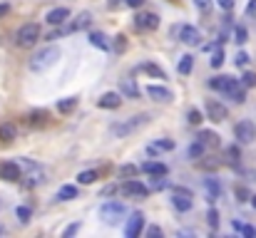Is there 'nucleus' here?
Returning <instances> with one entry per match:
<instances>
[{"instance_id":"nucleus-33","label":"nucleus","mask_w":256,"mask_h":238,"mask_svg":"<svg viewBox=\"0 0 256 238\" xmlns=\"http://www.w3.org/2000/svg\"><path fill=\"white\" fill-rule=\"evenodd\" d=\"M241 84L249 90V87H256V72H244V77H241Z\"/></svg>"},{"instance_id":"nucleus-14","label":"nucleus","mask_w":256,"mask_h":238,"mask_svg":"<svg viewBox=\"0 0 256 238\" xmlns=\"http://www.w3.org/2000/svg\"><path fill=\"white\" fill-rule=\"evenodd\" d=\"M147 95L152 97L154 102H172V99H174L172 90H167V87H159V84H149V87H147Z\"/></svg>"},{"instance_id":"nucleus-45","label":"nucleus","mask_w":256,"mask_h":238,"mask_svg":"<svg viewBox=\"0 0 256 238\" xmlns=\"http://www.w3.org/2000/svg\"><path fill=\"white\" fill-rule=\"evenodd\" d=\"M147 236H149V238H157V236H162V228H159V226H152V228L147 231Z\"/></svg>"},{"instance_id":"nucleus-32","label":"nucleus","mask_w":256,"mask_h":238,"mask_svg":"<svg viewBox=\"0 0 256 238\" xmlns=\"http://www.w3.org/2000/svg\"><path fill=\"white\" fill-rule=\"evenodd\" d=\"M202 154H204V142L191 144V149H189V157H191V159H199Z\"/></svg>"},{"instance_id":"nucleus-16","label":"nucleus","mask_w":256,"mask_h":238,"mask_svg":"<svg viewBox=\"0 0 256 238\" xmlns=\"http://www.w3.org/2000/svg\"><path fill=\"white\" fill-rule=\"evenodd\" d=\"M70 17V10L68 8H55V10H50L48 15H45V23L48 25H62V23H65V20Z\"/></svg>"},{"instance_id":"nucleus-8","label":"nucleus","mask_w":256,"mask_h":238,"mask_svg":"<svg viewBox=\"0 0 256 238\" xmlns=\"http://www.w3.org/2000/svg\"><path fill=\"white\" fill-rule=\"evenodd\" d=\"M144 228V213L142 211H135L130 219H127V226H124V236L127 238H137Z\"/></svg>"},{"instance_id":"nucleus-24","label":"nucleus","mask_w":256,"mask_h":238,"mask_svg":"<svg viewBox=\"0 0 256 238\" xmlns=\"http://www.w3.org/2000/svg\"><path fill=\"white\" fill-rule=\"evenodd\" d=\"M191 64H194V57H191V55H182V60H179V64H177L179 75H189V72H191Z\"/></svg>"},{"instance_id":"nucleus-29","label":"nucleus","mask_w":256,"mask_h":238,"mask_svg":"<svg viewBox=\"0 0 256 238\" xmlns=\"http://www.w3.org/2000/svg\"><path fill=\"white\" fill-rule=\"evenodd\" d=\"M137 174H139V166H132V164L119 166V176H122V179H132V176H137Z\"/></svg>"},{"instance_id":"nucleus-6","label":"nucleus","mask_w":256,"mask_h":238,"mask_svg":"<svg viewBox=\"0 0 256 238\" xmlns=\"http://www.w3.org/2000/svg\"><path fill=\"white\" fill-rule=\"evenodd\" d=\"M37 40H40V25L37 23H28V25H23L17 30V40L15 42L20 48H33Z\"/></svg>"},{"instance_id":"nucleus-30","label":"nucleus","mask_w":256,"mask_h":238,"mask_svg":"<svg viewBox=\"0 0 256 238\" xmlns=\"http://www.w3.org/2000/svg\"><path fill=\"white\" fill-rule=\"evenodd\" d=\"M149 189H154V191H162V189H167V179H162V174L152 176V181H149Z\"/></svg>"},{"instance_id":"nucleus-22","label":"nucleus","mask_w":256,"mask_h":238,"mask_svg":"<svg viewBox=\"0 0 256 238\" xmlns=\"http://www.w3.org/2000/svg\"><path fill=\"white\" fill-rule=\"evenodd\" d=\"M197 139L204 142V146H219V137H217L214 132H209V129H202Z\"/></svg>"},{"instance_id":"nucleus-10","label":"nucleus","mask_w":256,"mask_h":238,"mask_svg":"<svg viewBox=\"0 0 256 238\" xmlns=\"http://www.w3.org/2000/svg\"><path fill=\"white\" fill-rule=\"evenodd\" d=\"M206 117L211 119V122H224L226 117H229V110L222 104V102H217V99H206Z\"/></svg>"},{"instance_id":"nucleus-48","label":"nucleus","mask_w":256,"mask_h":238,"mask_svg":"<svg viewBox=\"0 0 256 238\" xmlns=\"http://www.w3.org/2000/svg\"><path fill=\"white\" fill-rule=\"evenodd\" d=\"M115 191H119V189H117V186H104V189H102V196H112Z\"/></svg>"},{"instance_id":"nucleus-44","label":"nucleus","mask_w":256,"mask_h":238,"mask_svg":"<svg viewBox=\"0 0 256 238\" xmlns=\"http://www.w3.org/2000/svg\"><path fill=\"white\" fill-rule=\"evenodd\" d=\"M194 5H197L199 10H209V5H211V0H194Z\"/></svg>"},{"instance_id":"nucleus-42","label":"nucleus","mask_w":256,"mask_h":238,"mask_svg":"<svg viewBox=\"0 0 256 238\" xmlns=\"http://www.w3.org/2000/svg\"><path fill=\"white\" fill-rule=\"evenodd\" d=\"M246 15H249V17H256V0H249V5H246Z\"/></svg>"},{"instance_id":"nucleus-31","label":"nucleus","mask_w":256,"mask_h":238,"mask_svg":"<svg viewBox=\"0 0 256 238\" xmlns=\"http://www.w3.org/2000/svg\"><path fill=\"white\" fill-rule=\"evenodd\" d=\"M209 64H211V67H222V64H224V50H222V48H219L214 55H211Z\"/></svg>"},{"instance_id":"nucleus-36","label":"nucleus","mask_w":256,"mask_h":238,"mask_svg":"<svg viewBox=\"0 0 256 238\" xmlns=\"http://www.w3.org/2000/svg\"><path fill=\"white\" fill-rule=\"evenodd\" d=\"M127 50V37L124 35H117L115 37V52H124Z\"/></svg>"},{"instance_id":"nucleus-38","label":"nucleus","mask_w":256,"mask_h":238,"mask_svg":"<svg viewBox=\"0 0 256 238\" xmlns=\"http://www.w3.org/2000/svg\"><path fill=\"white\" fill-rule=\"evenodd\" d=\"M189 124H194V127L202 124V112H199V110H191V112H189Z\"/></svg>"},{"instance_id":"nucleus-11","label":"nucleus","mask_w":256,"mask_h":238,"mask_svg":"<svg viewBox=\"0 0 256 238\" xmlns=\"http://www.w3.org/2000/svg\"><path fill=\"white\" fill-rule=\"evenodd\" d=\"M135 28L137 30H157L159 28V15L157 13H139L135 17Z\"/></svg>"},{"instance_id":"nucleus-53","label":"nucleus","mask_w":256,"mask_h":238,"mask_svg":"<svg viewBox=\"0 0 256 238\" xmlns=\"http://www.w3.org/2000/svg\"><path fill=\"white\" fill-rule=\"evenodd\" d=\"M110 8H119V0H110Z\"/></svg>"},{"instance_id":"nucleus-40","label":"nucleus","mask_w":256,"mask_h":238,"mask_svg":"<svg viewBox=\"0 0 256 238\" xmlns=\"http://www.w3.org/2000/svg\"><path fill=\"white\" fill-rule=\"evenodd\" d=\"M45 119H48V114H45V112H33V124H35V127L45 124Z\"/></svg>"},{"instance_id":"nucleus-49","label":"nucleus","mask_w":256,"mask_h":238,"mask_svg":"<svg viewBox=\"0 0 256 238\" xmlns=\"http://www.w3.org/2000/svg\"><path fill=\"white\" fill-rule=\"evenodd\" d=\"M229 157H231V161H237V159H239V149L231 146V149H229Z\"/></svg>"},{"instance_id":"nucleus-46","label":"nucleus","mask_w":256,"mask_h":238,"mask_svg":"<svg viewBox=\"0 0 256 238\" xmlns=\"http://www.w3.org/2000/svg\"><path fill=\"white\" fill-rule=\"evenodd\" d=\"M154 149H167V151H169V149H174V144L169 142V139H164V142H159V144H157Z\"/></svg>"},{"instance_id":"nucleus-5","label":"nucleus","mask_w":256,"mask_h":238,"mask_svg":"<svg viewBox=\"0 0 256 238\" xmlns=\"http://www.w3.org/2000/svg\"><path fill=\"white\" fill-rule=\"evenodd\" d=\"M149 186H144L142 181H137V179H127L122 186H119V193L122 196H127V199H147L149 196Z\"/></svg>"},{"instance_id":"nucleus-20","label":"nucleus","mask_w":256,"mask_h":238,"mask_svg":"<svg viewBox=\"0 0 256 238\" xmlns=\"http://www.w3.org/2000/svg\"><path fill=\"white\" fill-rule=\"evenodd\" d=\"M77 107V97H68V99H60L57 102V112L60 114H72Z\"/></svg>"},{"instance_id":"nucleus-18","label":"nucleus","mask_w":256,"mask_h":238,"mask_svg":"<svg viewBox=\"0 0 256 238\" xmlns=\"http://www.w3.org/2000/svg\"><path fill=\"white\" fill-rule=\"evenodd\" d=\"M119 104H122V95H117V92H104L100 97V107H102V110H117Z\"/></svg>"},{"instance_id":"nucleus-28","label":"nucleus","mask_w":256,"mask_h":238,"mask_svg":"<svg viewBox=\"0 0 256 238\" xmlns=\"http://www.w3.org/2000/svg\"><path fill=\"white\" fill-rule=\"evenodd\" d=\"M97 176H100L97 171H80V174H77V181L87 186V184H95V181H97Z\"/></svg>"},{"instance_id":"nucleus-52","label":"nucleus","mask_w":256,"mask_h":238,"mask_svg":"<svg viewBox=\"0 0 256 238\" xmlns=\"http://www.w3.org/2000/svg\"><path fill=\"white\" fill-rule=\"evenodd\" d=\"M5 13H8V5H5V3H3V5H0V17H3V15H5Z\"/></svg>"},{"instance_id":"nucleus-1","label":"nucleus","mask_w":256,"mask_h":238,"mask_svg":"<svg viewBox=\"0 0 256 238\" xmlns=\"http://www.w3.org/2000/svg\"><path fill=\"white\" fill-rule=\"evenodd\" d=\"M209 87H211V90H217V92L229 95L234 102H239V104L246 99V87H244L239 79L226 77V75H222V77H211V79H209Z\"/></svg>"},{"instance_id":"nucleus-3","label":"nucleus","mask_w":256,"mask_h":238,"mask_svg":"<svg viewBox=\"0 0 256 238\" xmlns=\"http://www.w3.org/2000/svg\"><path fill=\"white\" fill-rule=\"evenodd\" d=\"M124 213H127V208H124V204H119V201H107V204L100 206V219H102L104 223H110V226H117V223L122 221Z\"/></svg>"},{"instance_id":"nucleus-21","label":"nucleus","mask_w":256,"mask_h":238,"mask_svg":"<svg viewBox=\"0 0 256 238\" xmlns=\"http://www.w3.org/2000/svg\"><path fill=\"white\" fill-rule=\"evenodd\" d=\"M204 186H206V191H209V201L214 204V201L219 199V193H222L219 181H217V179H206V181H204Z\"/></svg>"},{"instance_id":"nucleus-23","label":"nucleus","mask_w":256,"mask_h":238,"mask_svg":"<svg viewBox=\"0 0 256 238\" xmlns=\"http://www.w3.org/2000/svg\"><path fill=\"white\" fill-rule=\"evenodd\" d=\"M90 42L97 50H110V42H107V37H104L102 32H90Z\"/></svg>"},{"instance_id":"nucleus-19","label":"nucleus","mask_w":256,"mask_h":238,"mask_svg":"<svg viewBox=\"0 0 256 238\" xmlns=\"http://www.w3.org/2000/svg\"><path fill=\"white\" fill-rule=\"evenodd\" d=\"M90 23H92V15L90 13H80L77 17H75V23H70V32H75V30H82V28H90Z\"/></svg>"},{"instance_id":"nucleus-2","label":"nucleus","mask_w":256,"mask_h":238,"mask_svg":"<svg viewBox=\"0 0 256 238\" xmlns=\"http://www.w3.org/2000/svg\"><path fill=\"white\" fill-rule=\"evenodd\" d=\"M60 60V50L57 48H45V50H40L33 60H30V70L33 72H45V70H50L52 64Z\"/></svg>"},{"instance_id":"nucleus-47","label":"nucleus","mask_w":256,"mask_h":238,"mask_svg":"<svg viewBox=\"0 0 256 238\" xmlns=\"http://www.w3.org/2000/svg\"><path fill=\"white\" fill-rule=\"evenodd\" d=\"M241 233H244L246 238H254V236H256V231H254L251 226H241Z\"/></svg>"},{"instance_id":"nucleus-27","label":"nucleus","mask_w":256,"mask_h":238,"mask_svg":"<svg viewBox=\"0 0 256 238\" xmlns=\"http://www.w3.org/2000/svg\"><path fill=\"white\" fill-rule=\"evenodd\" d=\"M15 127L13 124H0V139H3V142H13L15 139Z\"/></svg>"},{"instance_id":"nucleus-43","label":"nucleus","mask_w":256,"mask_h":238,"mask_svg":"<svg viewBox=\"0 0 256 238\" xmlns=\"http://www.w3.org/2000/svg\"><path fill=\"white\" fill-rule=\"evenodd\" d=\"M217 5H219L222 10H231V8H234V0H217Z\"/></svg>"},{"instance_id":"nucleus-7","label":"nucleus","mask_w":256,"mask_h":238,"mask_svg":"<svg viewBox=\"0 0 256 238\" xmlns=\"http://www.w3.org/2000/svg\"><path fill=\"white\" fill-rule=\"evenodd\" d=\"M234 134H237V139L241 144H251L256 139V124L249 122V119H241L237 127H234Z\"/></svg>"},{"instance_id":"nucleus-39","label":"nucleus","mask_w":256,"mask_h":238,"mask_svg":"<svg viewBox=\"0 0 256 238\" xmlns=\"http://www.w3.org/2000/svg\"><path fill=\"white\" fill-rule=\"evenodd\" d=\"M237 199H239V201H249V199H251L249 189H244V186H237Z\"/></svg>"},{"instance_id":"nucleus-17","label":"nucleus","mask_w":256,"mask_h":238,"mask_svg":"<svg viewBox=\"0 0 256 238\" xmlns=\"http://www.w3.org/2000/svg\"><path fill=\"white\" fill-rule=\"evenodd\" d=\"M139 171H144V174H149V176H157V174H162V176H167V164H162V161H144L142 166H139Z\"/></svg>"},{"instance_id":"nucleus-35","label":"nucleus","mask_w":256,"mask_h":238,"mask_svg":"<svg viewBox=\"0 0 256 238\" xmlns=\"http://www.w3.org/2000/svg\"><path fill=\"white\" fill-rule=\"evenodd\" d=\"M234 37H237V42H239V45H244V42H246V37H249V32H246V28H237V30H234Z\"/></svg>"},{"instance_id":"nucleus-26","label":"nucleus","mask_w":256,"mask_h":238,"mask_svg":"<svg viewBox=\"0 0 256 238\" xmlns=\"http://www.w3.org/2000/svg\"><path fill=\"white\" fill-rule=\"evenodd\" d=\"M147 75H152V77H157V79H167V72L162 70V67H157V64H152V62H147L144 67H142Z\"/></svg>"},{"instance_id":"nucleus-9","label":"nucleus","mask_w":256,"mask_h":238,"mask_svg":"<svg viewBox=\"0 0 256 238\" xmlns=\"http://www.w3.org/2000/svg\"><path fill=\"white\" fill-rule=\"evenodd\" d=\"M172 204H174L177 211H189V208H191V191L177 186V189L172 191Z\"/></svg>"},{"instance_id":"nucleus-12","label":"nucleus","mask_w":256,"mask_h":238,"mask_svg":"<svg viewBox=\"0 0 256 238\" xmlns=\"http://www.w3.org/2000/svg\"><path fill=\"white\" fill-rule=\"evenodd\" d=\"M0 179L20 181V179H23V169H20V164H15V161H5L3 166H0Z\"/></svg>"},{"instance_id":"nucleus-4","label":"nucleus","mask_w":256,"mask_h":238,"mask_svg":"<svg viewBox=\"0 0 256 238\" xmlns=\"http://www.w3.org/2000/svg\"><path fill=\"white\" fill-rule=\"evenodd\" d=\"M147 114H137V117H132V119H127V122H119V124H112V134L115 137H127V134H132V132H137L139 127H144L147 124Z\"/></svg>"},{"instance_id":"nucleus-15","label":"nucleus","mask_w":256,"mask_h":238,"mask_svg":"<svg viewBox=\"0 0 256 238\" xmlns=\"http://www.w3.org/2000/svg\"><path fill=\"white\" fill-rule=\"evenodd\" d=\"M119 95H122V97H130V99H137V97H139V87H137V82H135V79H130V77L119 79Z\"/></svg>"},{"instance_id":"nucleus-37","label":"nucleus","mask_w":256,"mask_h":238,"mask_svg":"<svg viewBox=\"0 0 256 238\" xmlns=\"http://www.w3.org/2000/svg\"><path fill=\"white\" fill-rule=\"evenodd\" d=\"M206 221H209V226H211V228H217V226H219V213H217L214 208H209V213H206Z\"/></svg>"},{"instance_id":"nucleus-25","label":"nucleus","mask_w":256,"mask_h":238,"mask_svg":"<svg viewBox=\"0 0 256 238\" xmlns=\"http://www.w3.org/2000/svg\"><path fill=\"white\" fill-rule=\"evenodd\" d=\"M57 196H60V199H65V201H70V199H77V186H70V184L60 186Z\"/></svg>"},{"instance_id":"nucleus-13","label":"nucleus","mask_w":256,"mask_h":238,"mask_svg":"<svg viewBox=\"0 0 256 238\" xmlns=\"http://www.w3.org/2000/svg\"><path fill=\"white\" fill-rule=\"evenodd\" d=\"M179 37H182L184 45H199V42H202V35H199V30L194 25H182Z\"/></svg>"},{"instance_id":"nucleus-34","label":"nucleus","mask_w":256,"mask_h":238,"mask_svg":"<svg viewBox=\"0 0 256 238\" xmlns=\"http://www.w3.org/2000/svg\"><path fill=\"white\" fill-rule=\"evenodd\" d=\"M30 213H33V211H30L28 206H20V208H17V219H20V223H28V221H30Z\"/></svg>"},{"instance_id":"nucleus-50","label":"nucleus","mask_w":256,"mask_h":238,"mask_svg":"<svg viewBox=\"0 0 256 238\" xmlns=\"http://www.w3.org/2000/svg\"><path fill=\"white\" fill-rule=\"evenodd\" d=\"M77 228H80V223H72V226H68L65 236H75V233H77Z\"/></svg>"},{"instance_id":"nucleus-41","label":"nucleus","mask_w":256,"mask_h":238,"mask_svg":"<svg viewBox=\"0 0 256 238\" xmlns=\"http://www.w3.org/2000/svg\"><path fill=\"white\" fill-rule=\"evenodd\" d=\"M249 64V55L246 52H237V67H246Z\"/></svg>"},{"instance_id":"nucleus-54","label":"nucleus","mask_w":256,"mask_h":238,"mask_svg":"<svg viewBox=\"0 0 256 238\" xmlns=\"http://www.w3.org/2000/svg\"><path fill=\"white\" fill-rule=\"evenodd\" d=\"M251 206H254V208H256V196H251Z\"/></svg>"},{"instance_id":"nucleus-51","label":"nucleus","mask_w":256,"mask_h":238,"mask_svg":"<svg viewBox=\"0 0 256 238\" xmlns=\"http://www.w3.org/2000/svg\"><path fill=\"white\" fill-rule=\"evenodd\" d=\"M127 5H130V8H142L144 0H127Z\"/></svg>"}]
</instances>
